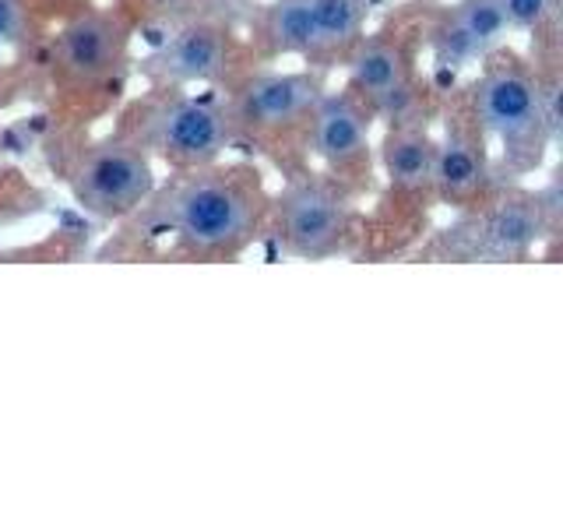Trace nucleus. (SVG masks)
<instances>
[{"mask_svg": "<svg viewBox=\"0 0 563 528\" xmlns=\"http://www.w3.org/2000/svg\"><path fill=\"white\" fill-rule=\"evenodd\" d=\"M307 148L339 187L369 180V117L352 92H321L307 117Z\"/></svg>", "mask_w": 563, "mask_h": 528, "instance_id": "1a4fd4ad", "label": "nucleus"}, {"mask_svg": "<svg viewBox=\"0 0 563 528\" xmlns=\"http://www.w3.org/2000/svg\"><path fill=\"white\" fill-rule=\"evenodd\" d=\"M67 187L92 219H128L155 198V158L123 131L99 138L70 155Z\"/></svg>", "mask_w": 563, "mask_h": 528, "instance_id": "20e7f679", "label": "nucleus"}, {"mask_svg": "<svg viewBox=\"0 0 563 528\" xmlns=\"http://www.w3.org/2000/svg\"><path fill=\"white\" fill-rule=\"evenodd\" d=\"M472 117L483 134L500 141L504 158L518 169L539 166L542 145L556 141L542 113L539 75L500 50L483 61V75L472 88Z\"/></svg>", "mask_w": 563, "mask_h": 528, "instance_id": "f03ea898", "label": "nucleus"}, {"mask_svg": "<svg viewBox=\"0 0 563 528\" xmlns=\"http://www.w3.org/2000/svg\"><path fill=\"white\" fill-rule=\"evenodd\" d=\"M201 0H137V8L145 11L155 22H187L194 18V8H198Z\"/></svg>", "mask_w": 563, "mask_h": 528, "instance_id": "6ab92c4d", "label": "nucleus"}, {"mask_svg": "<svg viewBox=\"0 0 563 528\" xmlns=\"http://www.w3.org/2000/svg\"><path fill=\"white\" fill-rule=\"evenodd\" d=\"M268 57H303L313 50V0H268L254 29Z\"/></svg>", "mask_w": 563, "mask_h": 528, "instance_id": "dca6fc26", "label": "nucleus"}, {"mask_svg": "<svg viewBox=\"0 0 563 528\" xmlns=\"http://www.w3.org/2000/svg\"><path fill=\"white\" fill-rule=\"evenodd\" d=\"M489 187V158L483 148V131L472 117V128L462 120L448 117L444 138H437V155H433V184L448 205L457 208H475L486 201Z\"/></svg>", "mask_w": 563, "mask_h": 528, "instance_id": "ddd939ff", "label": "nucleus"}, {"mask_svg": "<svg viewBox=\"0 0 563 528\" xmlns=\"http://www.w3.org/2000/svg\"><path fill=\"white\" fill-rule=\"evenodd\" d=\"M123 134L134 138L152 158H163L173 169H201L219 163L236 138L225 106L198 96H155L141 102L123 123Z\"/></svg>", "mask_w": 563, "mask_h": 528, "instance_id": "7ed1b4c3", "label": "nucleus"}, {"mask_svg": "<svg viewBox=\"0 0 563 528\" xmlns=\"http://www.w3.org/2000/svg\"><path fill=\"white\" fill-rule=\"evenodd\" d=\"M131 22L113 8H81L53 35V78L75 92H92L123 75L131 61Z\"/></svg>", "mask_w": 563, "mask_h": 528, "instance_id": "39448f33", "label": "nucleus"}, {"mask_svg": "<svg viewBox=\"0 0 563 528\" xmlns=\"http://www.w3.org/2000/svg\"><path fill=\"white\" fill-rule=\"evenodd\" d=\"M321 92L324 81L310 70H261L240 81L225 113L236 134H282L296 123H307Z\"/></svg>", "mask_w": 563, "mask_h": 528, "instance_id": "9d476101", "label": "nucleus"}, {"mask_svg": "<svg viewBox=\"0 0 563 528\" xmlns=\"http://www.w3.org/2000/svg\"><path fill=\"white\" fill-rule=\"evenodd\" d=\"M32 32V8L29 0H0V50L22 46Z\"/></svg>", "mask_w": 563, "mask_h": 528, "instance_id": "a211bd4d", "label": "nucleus"}, {"mask_svg": "<svg viewBox=\"0 0 563 528\" xmlns=\"http://www.w3.org/2000/svg\"><path fill=\"white\" fill-rule=\"evenodd\" d=\"M275 233L299 261L334 257L349 233V190L324 176H296L275 201Z\"/></svg>", "mask_w": 563, "mask_h": 528, "instance_id": "423d86ee", "label": "nucleus"}, {"mask_svg": "<svg viewBox=\"0 0 563 528\" xmlns=\"http://www.w3.org/2000/svg\"><path fill=\"white\" fill-rule=\"evenodd\" d=\"M369 0H313V64H342L363 40Z\"/></svg>", "mask_w": 563, "mask_h": 528, "instance_id": "2eb2a0df", "label": "nucleus"}, {"mask_svg": "<svg viewBox=\"0 0 563 528\" xmlns=\"http://www.w3.org/2000/svg\"><path fill=\"white\" fill-rule=\"evenodd\" d=\"M510 32H542L553 22L556 0H493Z\"/></svg>", "mask_w": 563, "mask_h": 528, "instance_id": "f3484780", "label": "nucleus"}, {"mask_svg": "<svg viewBox=\"0 0 563 528\" xmlns=\"http://www.w3.org/2000/svg\"><path fill=\"white\" fill-rule=\"evenodd\" d=\"M448 246L468 261H518L539 246L553 226L545 222L536 194H504L500 201L475 205L462 226L448 229Z\"/></svg>", "mask_w": 563, "mask_h": 528, "instance_id": "0eeeda50", "label": "nucleus"}, {"mask_svg": "<svg viewBox=\"0 0 563 528\" xmlns=\"http://www.w3.org/2000/svg\"><path fill=\"white\" fill-rule=\"evenodd\" d=\"M342 64L349 70L352 96L366 110L380 113L387 123L419 117V81L405 40L391 32L363 35Z\"/></svg>", "mask_w": 563, "mask_h": 528, "instance_id": "6e6552de", "label": "nucleus"}, {"mask_svg": "<svg viewBox=\"0 0 563 528\" xmlns=\"http://www.w3.org/2000/svg\"><path fill=\"white\" fill-rule=\"evenodd\" d=\"M433 155H437V138L430 134L427 120L422 117L395 120L380 145V166L387 184L395 190H430Z\"/></svg>", "mask_w": 563, "mask_h": 528, "instance_id": "4468645a", "label": "nucleus"}, {"mask_svg": "<svg viewBox=\"0 0 563 528\" xmlns=\"http://www.w3.org/2000/svg\"><path fill=\"white\" fill-rule=\"evenodd\" d=\"M233 64V40L219 22L187 18L176 22L173 35L152 53L148 70L163 85H211L229 75Z\"/></svg>", "mask_w": 563, "mask_h": 528, "instance_id": "9b49d317", "label": "nucleus"}, {"mask_svg": "<svg viewBox=\"0 0 563 528\" xmlns=\"http://www.w3.org/2000/svg\"><path fill=\"white\" fill-rule=\"evenodd\" d=\"M510 35L493 0H454L430 25V50L440 67H468L493 57Z\"/></svg>", "mask_w": 563, "mask_h": 528, "instance_id": "f8f14e48", "label": "nucleus"}, {"mask_svg": "<svg viewBox=\"0 0 563 528\" xmlns=\"http://www.w3.org/2000/svg\"><path fill=\"white\" fill-rule=\"evenodd\" d=\"M264 216V194L254 169L201 166L180 173L152 205L155 226L169 229L194 251L233 254L251 243Z\"/></svg>", "mask_w": 563, "mask_h": 528, "instance_id": "f257e3e1", "label": "nucleus"}]
</instances>
